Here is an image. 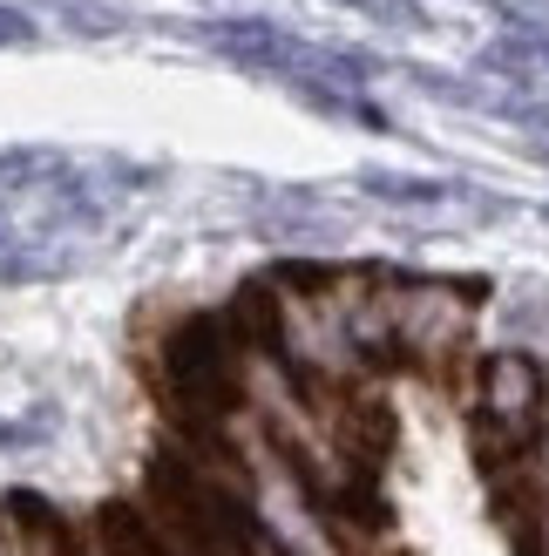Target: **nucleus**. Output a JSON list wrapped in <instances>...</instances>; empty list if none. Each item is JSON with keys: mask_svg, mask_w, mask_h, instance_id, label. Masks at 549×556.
I'll return each instance as SVG.
<instances>
[{"mask_svg": "<svg viewBox=\"0 0 549 556\" xmlns=\"http://www.w3.org/2000/svg\"><path fill=\"white\" fill-rule=\"evenodd\" d=\"M238 367H244V346L231 319H190L170 353H163V374H170V394L190 421L204 428H225L231 407H238Z\"/></svg>", "mask_w": 549, "mask_h": 556, "instance_id": "f257e3e1", "label": "nucleus"}, {"mask_svg": "<svg viewBox=\"0 0 549 556\" xmlns=\"http://www.w3.org/2000/svg\"><path fill=\"white\" fill-rule=\"evenodd\" d=\"M469 319L475 305L448 278H387V346L400 359L442 367L469 346Z\"/></svg>", "mask_w": 549, "mask_h": 556, "instance_id": "f03ea898", "label": "nucleus"}, {"mask_svg": "<svg viewBox=\"0 0 549 556\" xmlns=\"http://www.w3.org/2000/svg\"><path fill=\"white\" fill-rule=\"evenodd\" d=\"M542 401H549V387L529 353H488L475 374V421H482L488 455H523L529 434L549 421Z\"/></svg>", "mask_w": 549, "mask_h": 556, "instance_id": "7ed1b4c3", "label": "nucleus"}, {"mask_svg": "<svg viewBox=\"0 0 549 556\" xmlns=\"http://www.w3.org/2000/svg\"><path fill=\"white\" fill-rule=\"evenodd\" d=\"M360 190H373V198H387V204H414V211L461 198L455 184H434V177H387V170H367V177H360Z\"/></svg>", "mask_w": 549, "mask_h": 556, "instance_id": "20e7f679", "label": "nucleus"}, {"mask_svg": "<svg viewBox=\"0 0 549 556\" xmlns=\"http://www.w3.org/2000/svg\"><path fill=\"white\" fill-rule=\"evenodd\" d=\"M488 62H496V68H523V75H536V68H549V35H542V27H523V35H509V41L488 48Z\"/></svg>", "mask_w": 549, "mask_h": 556, "instance_id": "39448f33", "label": "nucleus"}, {"mask_svg": "<svg viewBox=\"0 0 549 556\" xmlns=\"http://www.w3.org/2000/svg\"><path fill=\"white\" fill-rule=\"evenodd\" d=\"M515 468H523V503H529V509L549 503V421L529 434V448L515 455Z\"/></svg>", "mask_w": 549, "mask_h": 556, "instance_id": "423d86ee", "label": "nucleus"}, {"mask_svg": "<svg viewBox=\"0 0 549 556\" xmlns=\"http://www.w3.org/2000/svg\"><path fill=\"white\" fill-rule=\"evenodd\" d=\"M346 8H360V14L387 21V27H427V14L414 8V0H346Z\"/></svg>", "mask_w": 549, "mask_h": 556, "instance_id": "0eeeda50", "label": "nucleus"}, {"mask_svg": "<svg viewBox=\"0 0 549 556\" xmlns=\"http://www.w3.org/2000/svg\"><path fill=\"white\" fill-rule=\"evenodd\" d=\"M529 556H549V503L529 509Z\"/></svg>", "mask_w": 549, "mask_h": 556, "instance_id": "6e6552de", "label": "nucleus"}, {"mask_svg": "<svg viewBox=\"0 0 549 556\" xmlns=\"http://www.w3.org/2000/svg\"><path fill=\"white\" fill-rule=\"evenodd\" d=\"M0 556H27V536H21V522L0 509Z\"/></svg>", "mask_w": 549, "mask_h": 556, "instance_id": "1a4fd4ad", "label": "nucleus"}, {"mask_svg": "<svg viewBox=\"0 0 549 556\" xmlns=\"http://www.w3.org/2000/svg\"><path fill=\"white\" fill-rule=\"evenodd\" d=\"M27 35H35V27H27L21 14H0V41H27Z\"/></svg>", "mask_w": 549, "mask_h": 556, "instance_id": "9d476101", "label": "nucleus"}]
</instances>
